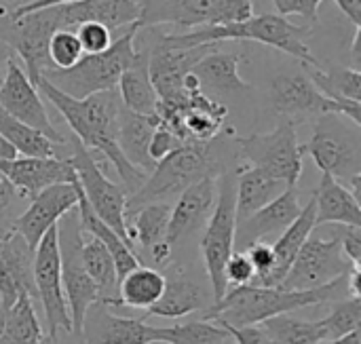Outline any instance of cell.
I'll use <instances>...</instances> for the list:
<instances>
[{"instance_id":"obj_53","label":"cell","mask_w":361,"mask_h":344,"mask_svg":"<svg viewBox=\"0 0 361 344\" xmlns=\"http://www.w3.org/2000/svg\"><path fill=\"white\" fill-rule=\"evenodd\" d=\"M11 57H13V51L4 42H0V82H2V76H4V70H6V61Z\"/></svg>"},{"instance_id":"obj_40","label":"cell","mask_w":361,"mask_h":344,"mask_svg":"<svg viewBox=\"0 0 361 344\" xmlns=\"http://www.w3.org/2000/svg\"><path fill=\"white\" fill-rule=\"evenodd\" d=\"M82 55H85V51L76 38L74 27H61L51 34L49 44H47V57H49L51 68L68 70L74 63H78L82 59Z\"/></svg>"},{"instance_id":"obj_23","label":"cell","mask_w":361,"mask_h":344,"mask_svg":"<svg viewBox=\"0 0 361 344\" xmlns=\"http://www.w3.org/2000/svg\"><path fill=\"white\" fill-rule=\"evenodd\" d=\"M216 203V178H203L178 195L176 205H171L165 243L176 252L180 241L195 235L205 226Z\"/></svg>"},{"instance_id":"obj_57","label":"cell","mask_w":361,"mask_h":344,"mask_svg":"<svg viewBox=\"0 0 361 344\" xmlns=\"http://www.w3.org/2000/svg\"><path fill=\"white\" fill-rule=\"evenodd\" d=\"M233 344H235V343H233Z\"/></svg>"},{"instance_id":"obj_1","label":"cell","mask_w":361,"mask_h":344,"mask_svg":"<svg viewBox=\"0 0 361 344\" xmlns=\"http://www.w3.org/2000/svg\"><path fill=\"white\" fill-rule=\"evenodd\" d=\"M36 89L59 110L63 121L68 123L72 135L91 152H99L108 159L123 182V190L133 195L148 178L146 171L133 167L118 148V118L123 112V102L116 89L99 91L87 95L82 99H74L59 89H55L49 80L40 78Z\"/></svg>"},{"instance_id":"obj_13","label":"cell","mask_w":361,"mask_h":344,"mask_svg":"<svg viewBox=\"0 0 361 344\" xmlns=\"http://www.w3.org/2000/svg\"><path fill=\"white\" fill-rule=\"evenodd\" d=\"M328 226H330V237L315 233V231L309 235V239L302 243L294 264L290 266L279 288L315 290L341 277H347L351 269H355L343 254L341 239L336 235L334 224H328Z\"/></svg>"},{"instance_id":"obj_4","label":"cell","mask_w":361,"mask_h":344,"mask_svg":"<svg viewBox=\"0 0 361 344\" xmlns=\"http://www.w3.org/2000/svg\"><path fill=\"white\" fill-rule=\"evenodd\" d=\"M188 44H222L231 40H252L267 44L271 49L283 51L307 66H317L311 47L307 44V36L311 34V25H296L283 15L262 13L252 15L239 23L226 25H201L190 32H180Z\"/></svg>"},{"instance_id":"obj_26","label":"cell","mask_w":361,"mask_h":344,"mask_svg":"<svg viewBox=\"0 0 361 344\" xmlns=\"http://www.w3.org/2000/svg\"><path fill=\"white\" fill-rule=\"evenodd\" d=\"M315 199V226H357L361 228V205L351 190L330 173H322Z\"/></svg>"},{"instance_id":"obj_30","label":"cell","mask_w":361,"mask_h":344,"mask_svg":"<svg viewBox=\"0 0 361 344\" xmlns=\"http://www.w3.org/2000/svg\"><path fill=\"white\" fill-rule=\"evenodd\" d=\"M76 214H78V222H80V228L82 233L91 235L93 239H97L112 256L114 260V266H116V275H118V281L129 273L133 271L135 266H140V256L135 254L133 245L127 243L118 233H114L106 222H102L93 209L89 207V203L85 201L82 197V190H80V197H78V205H76Z\"/></svg>"},{"instance_id":"obj_20","label":"cell","mask_w":361,"mask_h":344,"mask_svg":"<svg viewBox=\"0 0 361 344\" xmlns=\"http://www.w3.org/2000/svg\"><path fill=\"white\" fill-rule=\"evenodd\" d=\"M165 290L159 302L148 309V315L163 319H180L192 313H205L212 309L214 292L201 279L192 277L184 264L165 266Z\"/></svg>"},{"instance_id":"obj_14","label":"cell","mask_w":361,"mask_h":344,"mask_svg":"<svg viewBox=\"0 0 361 344\" xmlns=\"http://www.w3.org/2000/svg\"><path fill=\"white\" fill-rule=\"evenodd\" d=\"M34 290L47 319V336L57 340L59 332L72 334V321L61 288L57 224L44 233L38 247L34 250Z\"/></svg>"},{"instance_id":"obj_6","label":"cell","mask_w":361,"mask_h":344,"mask_svg":"<svg viewBox=\"0 0 361 344\" xmlns=\"http://www.w3.org/2000/svg\"><path fill=\"white\" fill-rule=\"evenodd\" d=\"M235 182H237V169H228L216 178V203L201 235L203 269L216 302L224 298V294L228 292L224 266L231 254L235 252V228H237Z\"/></svg>"},{"instance_id":"obj_37","label":"cell","mask_w":361,"mask_h":344,"mask_svg":"<svg viewBox=\"0 0 361 344\" xmlns=\"http://www.w3.org/2000/svg\"><path fill=\"white\" fill-rule=\"evenodd\" d=\"M275 344H322L319 321H302L290 315H277L260 324Z\"/></svg>"},{"instance_id":"obj_48","label":"cell","mask_w":361,"mask_h":344,"mask_svg":"<svg viewBox=\"0 0 361 344\" xmlns=\"http://www.w3.org/2000/svg\"><path fill=\"white\" fill-rule=\"evenodd\" d=\"M17 199H21V197H19V192L8 184V180H6V178H2V176H0V228H6V226H11V224H13V220H11V211L15 209Z\"/></svg>"},{"instance_id":"obj_42","label":"cell","mask_w":361,"mask_h":344,"mask_svg":"<svg viewBox=\"0 0 361 344\" xmlns=\"http://www.w3.org/2000/svg\"><path fill=\"white\" fill-rule=\"evenodd\" d=\"M224 277H226V283L228 288H239V285H247L254 281L256 273H254V266L250 262V258L245 256V252H233L226 266H224Z\"/></svg>"},{"instance_id":"obj_45","label":"cell","mask_w":361,"mask_h":344,"mask_svg":"<svg viewBox=\"0 0 361 344\" xmlns=\"http://www.w3.org/2000/svg\"><path fill=\"white\" fill-rule=\"evenodd\" d=\"M245 256L250 258V262L254 266V273H256L252 283L260 281L262 277H267L271 273V269H273V247H271V243L256 241L245 250Z\"/></svg>"},{"instance_id":"obj_5","label":"cell","mask_w":361,"mask_h":344,"mask_svg":"<svg viewBox=\"0 0 361 344\" xmlns=\"http://www.w3.org/2000/svg\"><path fill=\"white\" fill-rule=\"evenodd\" d=\"M140 25L131 23L125 34H121L112 44L93 55H82L78 63H74L68 70H57V68H47L40 78L49 80L55 89L61 93L82 99L87 95L99 93V91H110L116 89L121 74L131 66V61L137 55V38Z\"/></svg>"},{"instance_id":"obj_31","label":"cell","mask_w":361,"mask_h":344,"mask_svg":"<svg viewBox=\"0 0 361 344\" xmlns=\"http://www.w3.org/2000/svg\"><path fill=\"white\" fill-rule=\"evenodd\" d=\"M154 127H157V116H144V114H135L123 108L121 118H118V137H116L118 148L133 167L146 173L154 169V163L148 154Z\"/></svg>"},{"instance_id":"obj_46","label":"cell","mask_w":361,"mask_h":344,"mask_svg":"<svg viewBox=\"0 0 361 344\" xmlns=\"http://www.w3.org/2000/svg\"><path fill=\"white\" fill-rule=\"evenodd\" d=\"M334 228H336V235H338V239H341L343 254L347 256V260H349L353 266H360L361 228H357V226H338V224H334Z\"/></svg>"},{"instance_id":"obj_49","label":"cell","mask_w":361,"mask_h":344,"mask_svg":"<svg viewBox=\"0 0 361 344\" xmlns=\"http://www.w3.org/2000/svg\"><path fill=\"white\" fill-rule=\"evenodd\" d=\"M61 2H74V0H32V2H25L21 4L19 8L11 11L8 15H4L6 19H17L25 13H32V11H38V8H44V6H53V4H61Z\"/></svg>"},{"instance_id":"obj_24","label":"cell","mask_w":361,"mask_h":344,"mask_svg":"<svg viewBox=\"0 0 361 344\" xmlns=\"http://www.w3.org/2000/svg\"><path fill=\"white\" fill-rule=\"evenodd\" d=\"M241 59H243L241 53L214 49L197 61L190 74L197 78L201 91L218 102L224 97L243 95L252 89V85L239 76Z\"/></svg>"},{"instance_id":"obj_36","label":"cell","mask_w":361,"mask_h":344,"mask_svg":"<svg viewBox=\"0 0 361 344\" xmlns=\"http://www.w3.org/2000/svg\"><path fill=\"white\" fill-rule=\"evenodd\" d=\"M307 76L311 82L330 99L336 102H361V72L357 68H341V66H328L326 70L317 66H307Z\"/></svg>"},{"instance_id":"obj_52","label":"cell","mask_w":361,"mask_h":344,"mask_svg":"<svg viewBox=\"0 0 361 344\" xmlns=\"http://www.w3.org/2000/svg\"><path fill=\"white\" fill-rule=\"evenodd\" d=\"M15 156H19L17 150L0 135V161H11V159H15Z\"/></svg>"},{"instance_id":"obj_41","label":"cell","mask_w":361,"mask_h":344,"mask_svg":"<svg viewBox=\"0 0 361 344\" xmlns=\"http://www.w3.org/2000/svg\"><path fill=\"white\" fill-rule=\"evenodd\" d=\"M76 38L85 51V55H93V53H102L112 44V32L95 21H87L74 27Z\"/></svg>"},{"instance_id":"obj_29","label":"cell","mask_w":361,"mask_h":344,"mask_svg":"<svg viewBox=\"0 0 361 344\" xmlns=\"http://www.w3.org/2000/svg\"><path fill=\"white\" fill-rule=\"evenodd\" d=\"M288 188L286 182L273 178L271 173L247 167L237 169V182H235V209H237V222L245 220L273 199H277Z\"/></svg>"},{"instance_id":"obj_12","label":"cell","mask_w":361,"mask_h":344,"mask_svg":"<svg viewBox=\"0 0 361 344\" xmlns=\"http://www.w3.org/2000/svg\"><path fill=\"white\" fill-rule=\"evenodd\" d=\"M271 108L283 121H307L322 114H343L355 125H361V102H336L326 97L307 74H279L269 87Z\"/></svg>"},{"instance_id":"obj_8","label":"cell","mask_w":361,"mask_h":344,"mask_svg":"<svg viewBox=\"0 0 361 344\" xmlns=\"http://www.w3.org/2000/svg\"><path fill=\"white\" fill-rule=\"evenodd\" d=\"M148 49V74L161 104H176L184 99V82L197 61L220 44H188L182 34H157Z\"/></svg>"},{"instance_id":"obj_7","label":"cell","mask_w":361,"mask_h":344,"mask_svg":"<svg viewBox=\"0 0 361 344\" xmlns=\"http://www.w3.org/2000/svg\"><path fill=\"white\" fill-rule=\"evenodd\" d=\"M302 148L322 173L345 182L361 173V125L343 114L317 116L313 135Z\"/></svg>"},{"instance_id":"obj_16","label":"cell","mask_w":361,"mask_h":344,"mask_svg":"<svg viewBox=\"0 0 361 344\" xmlns=\"http://www.w3.org/2000/svg\"><path fill=\"white\" fill-rule=\"evenodd\" d=\"M80 338L82 344H167V332L142 319L116 315L97 300L85 313Z\"/></svg>"},{"instance_id":"obj_3","label":"cell","mask_w":361,"mask_h":344,"mask_svg":"<svg viewBox=\"0 0 361 344\" xmlns=\"http://www.w3.org/2000/svg\"><path fill=\"white\" fill-rule=\"evenodd\" d=\"M347 277H341L315 290H283V288H264L254 283L239 285L228 290L224 298L214 302L212 309L201 315V319H209L214 324H224L231 328L260 326L262 321L277 315H288L307 307L347 298L349 296Z\"/></svg>"},{"instance_id":"obj_50","label":"cell","mask_w":361,"mask_h":344,"mask_svg":"<svg viewBox=\"0 0 361 344\" xmlns=\"http://www.w3.org/2000/svg\"><path fill=\"white\" fill-rule=\"evenodd\" d=\"M334 2L353 21V25H361V0H334Z\"/></svg>"},{"instance_id":"obj_34","label":"cell","mask_w":361,"mask_h":344,"mask_svg":"<svg viewBox=\"0 0 361 344\" xmlns=\"http://www.w3.org/2000/svg\"><path fill=\"white\" fill-rule=\"evenodd\" d=\"M0 135L21 156H68L61 152L68 150V144H55L40 131L11 116L2 106H0Z\"/></svg>"},{"instance_id":"obj_38","label":"cell","mask_w":361,"mask_h":344,"mask_svg":"<svg viewBox=\"0 0 361 344\" xmlns=\"http://www.w3.org/2000/svg\"><path fill=\"white\" fill-rule=\"evenodd\" d=\"M361 326V296H347L332 305L330 315L319 319L322 336L326 340L343 338L351 332H357Z\"/></svg>"},{"instance_id":"obj_32","label":"cell","mask_w":361,"mask_h":344,"mask_svg":"<svg viewBox=\"0 0 361 344\" xmlns=\"http://www.w3.org/2000/svg\"><path fill=\"white\" fill-rule=\"evenodd\" d=\"M32 296H21L13 307L0 313V344H40L44 340L42 326Z\"/></svg>"},{"instance_id":"obj_51","label":"cell","mask_w":361,"mask_h":344,"mask_svg":"<svg viewBox=\"0 0 361 344\" xmlns=\"http://www.w3.org/2000/svg\"><path fill=\"white\" fill-rule=\"evenodd\" d=\"M360 38H361V25H355V32H353V42H351V61H353V68H357V70H360V63H361Z\"/></svg>"},{"instance_id":"obj_44","label":"cell","mask_w":361,"mask_h":344,"mask_svg":"<svg viewBox=\"0 0 361 344\" xmlns=\"http://www.w3.org/2000/svg\"><path fill=\"white\" fill-rule=\"evenodd\" d=\"M178 146H182V142H180L165 125H161L159 118H157V127H154V133H152L150 146H148V154H150L152 163L157 165L161 159H165V156H167L171 150H176Z\"/></svg>"},{"instance_id":"obj_18","label":"cell","mask_w":361,"mask_h":344,"mask_svg":"<svg viewBox=\"0 0 361 344\" xmlns=\"http://www.w3.org/2000/svg\"><path fill=\"white\" fill-rule=\"evenodd\" d=\"M34 290V250L13 226L0 228V313Z\"/></svg>"},{"instance_id":"obj_11","label":"cell","mask_w":361,"mask_h":344,"mask_svg":"<svg viewBox=\"0 0 361 344\" xmlns=\"http://www.w3.org/2000/svg\"><path fill=\"white\" fill-rule=\"evenodd\" d=\"M57 243H59V266H61V288L72 321V332L80 336L85 313L91 305L99 300L97 288L85 271L80 245H82V228L78 222L76 209L68 211L57 222Z\"/></svg>"},{"instance_id":"obj_9","label":"cell","mask_w":361,"mask_h":344,"mask_svg":"<svg viewBox=\"0 0 361 344\" xmlns=\"http://www.w3.org/2000/svg\"><path fill=\"white\" fill-rule=\"evenodd\" d=\"M235 146L237 154L250 167H258L288 186L298 184L302 176L305 148L298 144L296 123L281 121L273 131L235 137Z\"/></svg>"},{"instance_id":"obj_22","label":"cell","mask_w":361,"mask_h":344,"mask_svg":"<svg viewBox=\"0 0 361 344\" xmlns=\"http://www.w3.org/2000/svg\"><path fill=\"white\" fill-rule=\"evenodd\" d=\"M300 197L296 186H288L277 199L237 222L235 228V250L245 252L252 243L264 241L267 237L281 235L300 214Z\"/></svg>"},{"instance_id":"obj_10","label":"cell","mask_w":361,"mask_h":344,"mask_svg":"<svg viewBox=\"0 0 361 344\" xmlns=\"http://www.w3.org/2000/svg\"><path fill=\"white\" fill-rule=\"evenodd\" d=\"M68 161L74 167L82 197L93 214L114 233H118L127 243H131L127 237V192L123 186L106 178L93 152L87 150L74 135L68 142Z\"/></svg>"},{"instance_id":"obj_43","label":"cell","mask_w":361,"mask_h":344,"mask_svg":"<svg viewBox=\"0 0 361 344\" xmlns=\"http://www.w3.org/2000/svg\"><path fill=\"white\" fill-rule=\"evenodd\" d=\"M324 0H273L277 15H300L309 21V25H315L319 19V4Z\"/></svg>"},{"instance_id":"obj_17","label":"cell","mask_w":361,"mask_h":344,"mask_svg":"<svg viewBox=\"0 0 361 344\" xmlns=\"http://www.w3.org/2000/svg\"><path fill=\"white\" fill-rule=\"evenodd\" d=\"M78 197H80L78 180L72 184L49 186L30 201L27 209L21 211L13 220L11 226L25 239L30 250H36L40 239L44 237V233L49 228H53L68 211L76 209Z\"/></svg>"},{"instance_id":"obj_28","label":"cell","mask_w":361,"mask_h":344,"mask_svg":"<svg viewBox=\"0 0 361 344\" xmlns=\"http://www.w3.org/2000/svg\"><path fill=\"white\" fill-rule=\"evenodd\" d=\"M165 290V277L159 269L152 266H135L129 271L116 288V298L108 302L110 309H133V311H148L152 309ZM106 305V302H104Z\"/></svg>"},{"instance_id":"obj_35","label":"cell","mask_w":361,"mask_h":344,"mask_svg":"<svg viewBox=\"0 0 361 344\" xmlns=\"http://www.w3.org/2000/svg\"><path fill=\"white\" fill-rule=\"evenodd\" d=\"M80 256L85 271L89 273L91 281L97 288L99 302H112L116 298V288H118V275L114 260L110 252L91 235L82 233V245H80Z\"/></svg>"},{"instance_id":"obj_25","label":"cell","mask_w":361,"mask_h":344,"mask_svg":"<svg viewBox=\"0 0 361 344\" xmlns=\"http://www.w3.org/2000/svg\"><path fill=\"white\" fill-rule=\"evenodd\" d=\"M313 231H315V199L311 197V201L296 216V220L277 237L275 243H271V247H273V269H271V273L267 277H262L254 285L279 288L283 277L288 275L290 266L294 264L302 243L309 239V235Z\"/></svg>"},{"instance_id":"obj_21","label":"cell","mask_w":361,"mask_h":344,"mask_svg":"<svg viewBox=\"0 0 361 344\" xmlns=\"http://www.w3.org/2000/svg\"><path fill=\"white\" fill-rule=\"evenodd\" d=\"M44 8H49L57 30L95 21L112 32L118 27H129L140 19V2L135 0H74Z\"/></svg>"},{"instance_id":"obj_15","label":"cell","mask_w":361,"mask_h":344,"mask_svg":"<svg viewBox=\"0 0 361 344\" xmlns=\"http://www.w3.org/2000/svg\"><path fill=\"white\" fill-rule=\"evenodd\" d=\"M0 106L15 116L17 121L25 123L27 127L40 131L55 144H68V140L59 133L53 125L36 85L27 78L25 70L19 66L15 55L6 61V70L0 82Z\"/></svg>"},{"instance_id":"obj_55","label":"cell","mask_w":361,"mask_h":344,"mask_svg":"<svg viewBox=\"0 0 361 344\" xmlns=\"http://www.w3.org/2000/svg\"><path fill=\"white\" fill-rule=\"evenodd\" d=\"M25 2H32V0H2V2H0V8H2V11H6V15H8L11 11L19 8V6H21V4H25Z\"/></svg>"},{"instance_id":"obj_54","label":"cell","mask_w":361,"mask_h":344,"mask_svg":"<svg viewBox=\"0 0 361 344\" xmlns=\"http://www.w3.org/2000/svg\"><path fill=\"white\" fill-rule=\"evenodd\" d=\"M322 344H361L360 330H357V332H351V334H347V336H343V338H336V340H326V343H322Z\"/></svg>"},{"instance_id":"obj_19","label":"cell","mask_w":361,"mask_h":344,"mask_svg":"<svg viewBox=\"0 0 361 344\" xmlns=\"http://www.w3.org/2000/svg\"><path fill=\"white\" fill-rule=\"evenodd\" d=\"M0 176L27 201L49 186L76 182L68 156H15L11 161H0Z\"/></svg>"},{"instance_id":"obj_39","label":"cell","mask_w":361,"mask_h":344,"mask_svg":"<svg viewBox=\"0 0 361 344\" xmlns=\"http://www.w3.org/2000/svg\"><path fill=\"white\" fill-rule=\"evenodd\" d=\"M165 332L167 344H233L228 330L209 319H195L188 324L165 328Z\"/></svg>"},{"instance_id":"obj_47","label":"cell","mask_w":361,"mask_h":344,"mask_svg":"<svg viewBox=\"0 0 361 344\" xmlns=\"http://www.w3.org/2000/svg\"><path fill=\"white\" fill-rule=\"evenodd\" d=\"M218 326L228 330L235 344H275L269 338V334L262 330V326H245V328H231L224 324H218Z\"/></svg>"},{"instance_id":"obj_33","label":"cell","mask_w":361,"mask_h":344,"mask_svg":"<svg viewBox=\"0 0 361 344\" xmlns=\"http://www.w3.org/2000/svg\"><path fill=\"white\" fill-rule=\"evenodd\" d=\"M171 205L169 203H146L127 214V237L131 245H140L150 252L157 243L165 241L169 224Z\"/></svg>"},{"instance_id":"obj_27","label":"cell","mask_w":361,"mask_h":344,"mask_svg":"<svg viewBox=\"0 0 361 344\" xmlns=\"http://www.w3.org/2000/svg\"><path fill=\"white\" fill-rule=\"evenodd\" d=\"M116 91L127 110H131L135 114H144V116H157L159 95L150 82L146 44L137 47V55L131 61V66L121 74Z\"/></svg>"},{"instance_id":"obj_2","label":"cell","mask_w":361,"mask_h":344,"mask_svg":"<svg viewBox=\"0 0 361 344\" xmlns=\"http://www.w3.org/2000/svg\"><path fill=\"white\" fill-rule=\"evenodd\" d=\"M237 146L220 135L209 142H186L161 159L146 182L127 197V214L146 203H167L203 178H218L237 159ZM237 169V167H231Z\"/></svg>"},{"instance_id":"obj_56","label":"cell","mask_w":361,"mask_h":344,"mask_svg":"<svg viewBox=\"0 0 361 344\" xmlns=\"http://www.w3.org/2000/svg\"><path fill=\"white\" fill-rule=\"evenodd\" d=\"M55 344H59V343H55Z\"/></svg>"}]
</instances>
